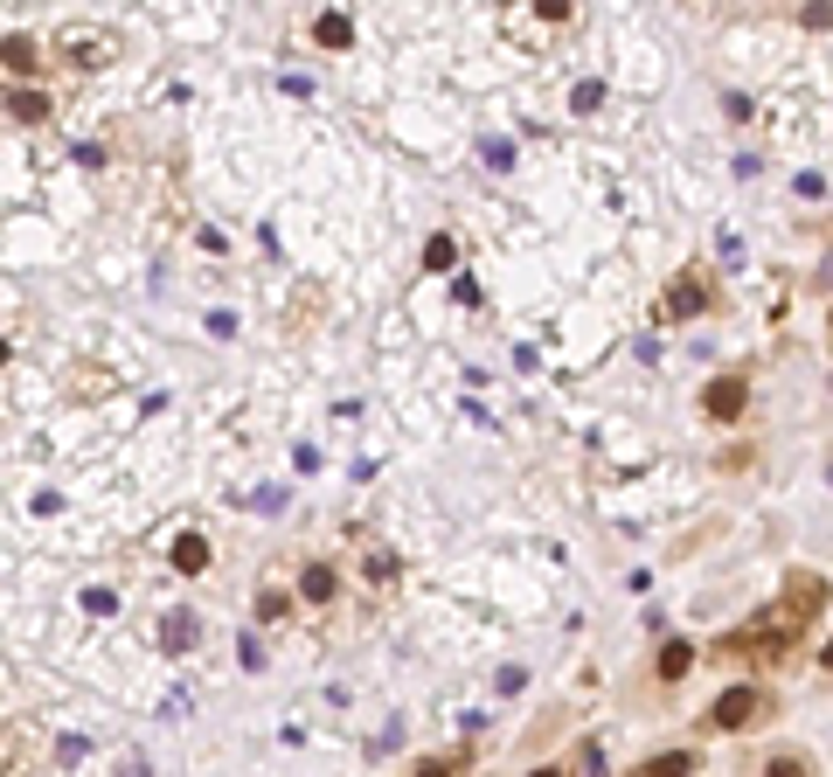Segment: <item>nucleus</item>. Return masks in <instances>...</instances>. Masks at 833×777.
I'll return each mask as SVG.
<instances>
[{"label": "nucleus", "instance_id": "nucleus-8", "mask_svg": "<svg viewBox=\"0 0 833 777\" xmlns=\"http://www.w3.org/2000/svg\"><path fill=\"white\" fill-rule=\"evenodd\" d=\"M695 667H702V659H695L688 639H667V646H660V659H653V673H660V680H688Z\"/></svg>", "mask_w": 833, "mask_h": 777}, {"label": "nucleus", "instance_id": "nucleus-19", "mask_svg": "<svg viewBox=\"0 0 833 777\" xmlns=\"http://www.w3.org/2000/svg\"><path fill=\"white\" fill-rule=\"evenodd\" d=\"M84 611L90 618H111V611H119V597H111V591H84Z\"/></svg>", "mask_w": 833, "mask_h": 777}, {"label": "nucleus", "instance_id": "nucleus-21", "mask_svg": "<svg viewBox=\"0 0 833 777\" xmlns=\"http://www.w3.org/2000/svg\"><path fill=\"white\" fill-rule=\"evenodd\" d=\"M799 22H806V28H826V22H833V0H812V8H799Z\"/></svg>", "mask_w": 833, "mask_h": 777}, {"label": "nucleus", "instance_id": "nucleus-13", "mask_svg": "<svg viewBox=\"0 0 833 777\" xmlns=\"http://www.w3.org/2000/svg\"><path fill=\"white\" fill-rule=\"evenodd\" d=\"M757 770H764V777H812V756L806 750H778V756H764Z\"/></svg>", "mask_w": 833, "mask_h": 777}, {"label": "nucleus", "instance_id": "nucleus-5", "mask_svg": "<svg viewBox=\"0 0 833 777\" xmlns=\"http://www.w3.org/2000/svg\"><path fill=\"white\" fill-rule=\"evenodd\" d=\"M63 56H70V70H98V63H111V35H63Z\"/></svg>", "mask_w": 833, "mask_h": 777}, {"label": "nucleus", "instance_id": "nucleus-22", "mask_svg": "<svg viewBox=\"0 0 833 777\" xmlns=\"http://www.w3.org/2000/svg\"><path fill=\"white\" fill-rule=\"evenodd\" d=\"M237 659H243V667H251V673H264V646H257L251 632H243V646H237Z\"/></svg>", "mask_w": 833, "mask_h": 777}, {"label": "nucleus", "instance_id": "nucleus-7", "mask_svg": "<svg viewBox=\"0 0 833 777\" xmlns=\"http://www.w3.org/2000/svg\"><path fill=\"white\" fill-rule=\"evenodd\" d=\"M299 597H306V604H334L340 597L334 562H306V570H299Z\"/></svg>", "mask_w": 833, "mask_h": 777}, {"label": "nucleus", "instance_id": "nucleus-15", "mask_svg": "<svg viewBox=\"0 0 833 777\" xmlns=\"http://www.w3.org/2000/svg\"><path fill=\"white\" fill-rule=\"evenodd\" d=\"M8 70L14 77H35V70H43V49H35L28 35H8Z\"/></svg>", "mask_w": 833, "mask_h": 777}, {"label": "nucleus", "instance_id": "nucleus-10", "mask_svg": "<svg viewBox=\"0 0 833 777\" xmlns=\"http://www.w3.org/2000/svg\"><path fill=\"white\" fill-rule=\"evenodd\" d=\"M702 306H709V286H702L695 271H680V278H674V299H667V313H702Z\"/></svg>", "mask_w": 833, "mask_h": 777}, {"label": "nucleus", "instance_id": "nucleus-9", "mask_svg": "<svg viewBox=\"0 0 833 777\" xmlns=\"http://www.w3.org/2000/svg\"><path fill=\"white\" fill-rule=\"evenodd\" d=\"M680 770H702V750H660L639 764V777H680Z\"/></svg>", "mask_w": 833, "mask_h": 777}, {"label": "nucleus", "instance_id": "nucleus-14", "mask_svg": "<svg viewBox=\"0 0 833 777\" xmlns=\"http://www.w3.org/2000/svg\"><path fill=\"white\" fill-rule=\"evenodd\" d=\"M313 43H319V49H348V43H354V22H348V14H319Z\"/></svg>", "mask_w": 833, "mask_h": 777}, {"label": "nucleus", "instance_id": "nucleus-4", "mask_svg": "<svg viewBox=\"0 0 833 777\" xmlns=\"http://www.w3.org/2000/svg\"><path fill=\"white\" fill-rule=\"evenodd\" d=\"M785 604H799L806 618H820V611H826V576H820V570H792V576H785Z\"/></svg>", "mask_w": 833, "mask_h": 777}, {"label": "nucleus", "instance_id": "nucleus-18", "mask_svg": "<svg viewBox=\"0 0 833 777\" xmlns=\"http://www.w3.org/2000/svg\"><path fill=\"white\" fill-rule=\"evenodd\" d=\"M451 257H459V251H451V236H431V251H424V264H431V271H445Z\"/></svg>", "mask_w": 833, "mask_h": 777}, {"label": "nucleus", "instance_id": "nucleus-1", "mask_svg": "<svg viewBox=\"0 0 833 777\" xmlns=\"http://www.w3.org/2000/svg\"><path fill=\"white\" fill-rule=\"evenodd\" d=\"M806 632H812V618L799 611V604H771L764 618H750L744 632H729V639H715V659H750V667H785V659H799L806 646Z\"/></svg>", "mask_w": 833, "mask_h": 777}, {"label": "nucleus", "instance_id": "nucleus-24", "mask_svg": "<svg viewBox=\"0 0 833 777\" xmlns=\"http://www.w3.org/2000/svg\"><path fill=\"white\" fill-rule=\"evenodd\" d=\"M820 667H826V673H833V639H826V646H820Z\"/></svg>", "mask_w": 833, "mask_h": 777}, {"label": "nucleus", "instance_id": "nucleus-23", "mask_svg": "<svg viewBox=\"0 0 833 777\" xmlns=\"http://www.w3.org/2000/svg\"><path fill=\"white\" fill-rule=\"evenodd\" d=\"M535 14L542 22H570V0H535Z\"/></svg>", "mask_w": 833, "mask_h": 777}, {"label": "nucleus", "instance_id": "nucleus-2", "mask_svg": "<svg viewBox=\"0 0 833 777\" xmlns=\"http://www.w3.org/2000/svg\"><path fill=\"white\" fill-rule=\"evenodd\" d=\"M764 723H771V694L764 688H723L715 708H709V729H723V736H744V729H764Z\"/></svg>", "mask_w": 833, "mask_h": 777}, {"label": "nucleus", "instance_id": "nucleus-6", "mask_svg": "<svg viewBox=\"0 0 833 777\" xmlns=\"http://www.w3.org/2000/svg\"><path fill=\"white\" fill-rule=\"evenodd\" d=\"M8 119H14V125H43V119H49V90L14 84V90H8Z\"/></svg>", "mask_w": 833, "mask_h": 777}, {"label": "nucleus", "instance_id": "nucleus-20", "mask_svg": "<svg viewBox=\"0 0 833 777\" xmlns=\"http://www.w3.org/2000/svg\"><path fill=\"white\" fill-rule=\"evenodd\" d=\"M570 105H577V111H597V105H604V84H577Z\"/></svg>", "mask_w": 833, "mask_h": 777}, {"label": "nucleus", "instance_id": "nucleus-3", "mask_svg": "<svg viewBox=\"0 0 833 777\" xmlns=\"http://www.w3.org/2000/svg\"><path fill=\"white\" fill-rule=\"evenodd\" d=\"M702 410L715 416V424H736V416L750 410V383L744 375H715V383L702 389Z\"/></svg>", "mask_w": 833, "mask_h": 777}, {"label": "nucleus", "instance_id": "nucleus-16", "mask_svg": "<svg viewBox=\"0 0 833 777\" xmlns=\"http://www.w3.org/2000/svg\"><path fill=\"white\" fill-rule=\"evenodd\" d=\"M286 611H292V597H286V591H264V597H257V618H264V624H278Z\"/></svg>", "mask_w": 833, "mask_h": 777}, {"label": "nucleus", "instance_id": "nucleus-11", "mask_svg": "<svg viewBox=\"0 0 833 777\" xmlns=\"http://www.w3.org/2000/svg\"><path fill=\"white\" fill-rule=\"evenodd\" d=\"M195 639H202L195 618H188V611H167V624H160V646H167V653H188Z\"/></svg>", "mask_w": 833, "mask_h": 777}, {"label": "nucleus", "instance_id": "nucleus-12", "mask_svg": "<svg viewBox=\"0 0 833 777\" xmlns=\"http://www.w3.org/2000/svg\"><path fill=\"white\" fill-rule=\"evenodd\" d=\"M174 570H181V576H202V570H208V542H202V535H181V542H174Z\"/></svg>", "mask_w": 833, "mask_h": 777}, {"label": "nucleus", "instance_id": "nucleus-17", "mask_svg": "<svg viewBox=\"0 0 833 777\" xmlns=\"http://www.w3.org/2000/svg\"><path fill=\"white\" fill-rule=\"evenodd\" d=\"M597 764H604V750H597V743H577V750H570V764H563V770H597Z\"/></svg>", "mask_w": 833, "mask_h": 777}]
</instances>
